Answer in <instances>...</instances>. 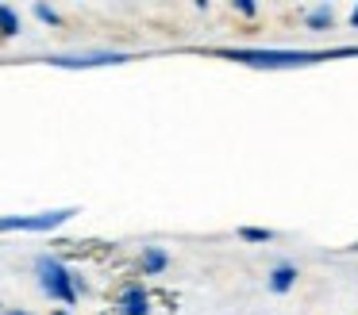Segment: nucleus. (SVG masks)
Listing matches in <instances>:
<instances>
[{"instance_id":"nucleus-1","label":"nucleus","mask_w":358,"mask_h":315,"mask_svg":"<svg viewBox=\"0 0 358 315\" xmlns=\"http://www.w3.org/2000/svg\"><path fill=\"white\" fill-rule=\"evenodd\" d=\"M227 58L243 61V66H262V69H296V66H312L324 54H301V50H235Z\"/></svg>"},{"instance_id":"nucleus-2","label":"nucleus","mask_w":358,"mask_h":315,"mask_svg":"<svg viewBox=\"0 0 358 315\" xmlns=\"http://www.w3.org/2000/svg\"><path fill=\"white\" fill-rule=\"evenodd\" d=\"M39 284H43V292L47 296H55V300H62V304H73L78 300V288H73V277H70V269L62 265V261H55V258H39Z\"/></svg>"},{"instance_id":"nucleus-3","label":"nucleus","mask_w":358,"mask_h":315,"mask_svg":"<svg viewBox=\"0 0 358 315\" xmlns=\"http://www.w3.org/2000/svg\"><path fill=\"white\" fill-rule=\"evenodd\" d=\"M78 207H55V212H39V215H0V230H55L66 219H73Z\"/></svg>"},{"instance_id":"nucleus-4","label":"nucleus","mask_w":358,"mask_h":315,"mask_svg":"<svg viewBox=\"0 0 358 315\" xmlns=\"http://www.w3.org/2000/svg\"><path fill=\"white\" fill-rule=\"evenodd\" d=\"M58 69H93V66H120L127 54H78V58H50Z\"/></svg>"},{"instance_id":"nucleus-5","label":"nucleus","mask_w":358,"mask_h":315,"mask_svg":"<svg viewBox=\"0 0 358 315\" xmlns=\"http://www.w3.org/2000/svg\"><path fill=\"white\" fill-rule=\"evenodd\" d=\"M147 312H150V300L139 284L120 292V315H147Z\"/></svg>"},{"instance_id":"nucleus-6","label":"nucleus","mask_w":358,"mask_h":315,"mask_svg":"<svg viewBox=\"0 0 358 315\" xmlns=\"http://www.w3.org/2000/svg\"><path fill=\"white\" fill-rule=\"evenodd\" d=\"M293 281H296V269L293 265H278L270 273V288L273 292H289V288H293Z\"/></svg>"},{"instance_id":"nucleus-7","label":"nucleus","mask_w":358,"mask_h":315,"mask_svg":"<svg viewBox=\"0 0 358 315\" xmlns=\"http://www.w3.org/2000/svg\"><path fill=\"white\" fill-rule=\"evenodd\" d=\"M166 254L162 250H155V246H150V250H143V273H162L166 269Z\"/></svg>"},{"instance_id":"nucleus-8","label":"nucleus","mask_w":358,"mask_h":315,"mask_svg":"<svg viewBox=\"0 0 358 315\" xmlns=\"http://www.w3.org/2000/svg\"><path fill=\"white\" fill-rule=\"evenodd\" d=\"M0 31H4V35H16L20 31V20H16V12H12L8 4H0Z\"/></svg>"},{"instance_id":"nucleus-9","label":"nucleus","mask_w":358,"mask_h":315,"mask_svg":"<svg viewBox=\"0 0 358 315\" xmlns=\"http://www.w3.org/2000/svg\"><path fill=\"white\" fill-rule=\"evenodd\" d=\"M308 27H316V31L320 27H331V12H324V8H320V12H312L308 15Z\"/></svg>"},{"instance_id":"nucleus-10","label":"nucleus","mask_w":358,"mask_h":315,"mask_svg":"<svg viewBox=\"0 0 358 315\" xmlns=\"http://www.w3.org/2000/svg\"><path fill=\"white\" fill-rule=\"evenodd\" d=\"M243 238H255V242H270V230H258V227H243Z\"/></svg>"},{"instance_id":"nucleus-11","label":"nucleus","mask_w":358,"mask_h":315,"mask_svg":"<svg viewBox=\"0 0 358 315\" xmlns=\"http://www.w3.org/2000/svg\"><path fill=\"white\" fill-rule=\"evenodd\" d=\"M35 15H39V20H47V23H58V12H55V8H47V4L35 8Z\"/></svg>"},{"instance_id":"nucleus-12","label":"nucleus","mask_w":358,"mask_h":315,"mask_svg":"<svg viewBox=\"0 0 358 315\" xmlns=\"http://www.w3.org/2000/svg\"><path fill=\"white\" fill-rule=\"evenodd\" d=\"M350 20H355V27H358V8H355V15H350Z\"/></svg>"},{"instance_id":"nucleus-13","label":"nucleus","mask_w":358,"mask_h":315,"mask_svg":"<svg viewBox=\"0 0 358 315\" xmlns=\"http://www.w3.org/2000/svg\"><path fill=\"white\" fill-rule=\"evenodd\" d=\"M8 315H27V312H8Z\"/></svg>"},{"instance_id":"nucleus-14","label":"nucleus","mask_w":358,"mask_h":315,"mask_svg":"<svg viewBox=\"0 0 358 315\" xmlns=\"http://www.w3.org/2000/svg\"><path fill=\"white\" fill-rule=\"evenodd\" d=\"M55 315H66V312H55Z\"/></svg>"}]
</instances>
